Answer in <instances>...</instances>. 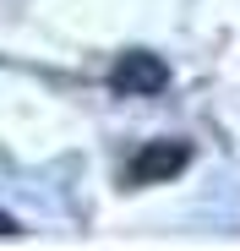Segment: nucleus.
Instances as JSON below:
<instances>
[{
  "label": "nucleus",
  "mask_w": 240,
  "mask_h": 251,
  "mask_svg": "<svg viewBox=\"0 0 240 251\" xmlns=\"http://www.w3.org/2000/svg\"><path fill=\"white\" fill-rule=\"evenodd\" d=\"M186 158H191V148H186V142H147V148L131 158V180H137V186L169 180V175H180V170H186Z\"/></svg>",
  "instance_id": "2"
},
{
  "label": "nucleus",
  "mask_w": 240,
  "mask_h": 251,
  "mask_svg": "<svg viewBox=\"0 0 240 251\" xmlns=\"http://www.w3.org/2000/svg\"><path fill=\"white\" fill-rule=\"evenodd\" d=\"M0 235H17V224H11V219H0Z\"/></svg>",
  "instance_id": "3"
},
{
  "label": "nucleus",
  "mask_w": 240,
  "mask_h": 251,
  "mask_svg": "<svg viewBox=\"0 0 240 251\" xmlns=\"http://www.w3.org/2000/svg\"><path fill=\"white\" fill-rule=\"evenodd\" d=\"M109 82H115L120 93H137V99H153V93H164V88H169V66L158 60V55H147V50H131L126 60H115Z\"/></svg>",
  "instance_id": "1"
}]
</instances>
